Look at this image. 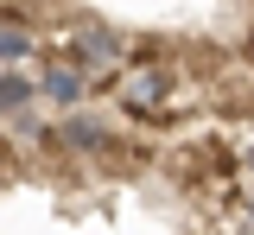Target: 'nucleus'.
Instances as JSON below:
<instances>
[{
  "label": "nucleus",
  "instance_id": "obj_8",
  "mask_svg": "<svg viewBox=\"0 0 254 235\" xmlns=\"http://www.w3.org/2000/svg\"><path fill=\"white\" fill-rule=\"evenodd\" d=\"M242 184H254V140L242 146Z\"/></svg>",
  "mask_w": 254,
  "mask_h": 235
},
{
  "label": "nucleus",
  "instance_id": "obj_5",
  "mask_svg": "<svg viewBox=\"0 0 254 235\" xmlns=\"http://www.w3.org/2000/svg\"><path fill=\"white\" fill-rule=\"evenodd\" d=\"M210 115L222 121H254V76H229L210 89Z\"/></svg>",
  "mask_w": 254,
  "mask_h": 235
},
{
  "label": "nucleus",
  "instance_id": "obj_3",
  "mask_svg": "<svg viewBox=\"0 0 254 235\" xmlns=\"http://www.w3.org/2000/svg\"><path fill=\"white\" fill-rule=\"evenodd\" d=\"M38 64H45V70H38V96L51 102V108H64V115H76V108H89V102L102 96L95 76H83L76 64H64V58H51V51H45Z\"/></svg>",
  "mask_w": 254,
  "mask_h": 235
},
{
  "label": "nucleus",
  "instance_id": "obj_9",
  "mask_svg": "<svg viewBox=\"0 0 254 235\" xmlns=\"http://www.w3.org/2000/svg\"><path fill=\"white\" fill-rule=\"evenodd\" d=\"M242 223L254 229V184H248V197H242Z\"/></svg>",
  "mask_w": 254,
  "mask_h": 235
},
{
  "label": "nucleus",
  "instance_id": "obj_4",
  "mask_svg": "<svg viewBox=\"0 0 254 235\" xmlns=\"http://www.w3.org/2000/svg\"><path fill=\"white\" fill-rule=\"evenodd\" d=\"M159 166V153H153V140L146 134H133V127H121V134L102 146V159H95V178H140V172H153Z\"/></svg>",
  "mask_w": 254,
  "mask_h": 235
},
{
  "label": "nucleus",
  "instance_id": "obj_1",
  "mask_svg": "<svg viewBox=\"0 0 254 235\" xmlns=\"http://www.w3.org/2000/svg\"><path fill=\"white\" fill-rule=\"evenodd\" d=\"M45 51L64 58V64H76L83 76H95V89H102V83H115V76L127 70V32L102 26V19H76V26H70L58 45H45Z\"/></svg>",
  "mask_w": 254,
  "mask_h": 235
},
{
  "label": "nucleus",
  "instance_id": "obj_6",
  "mask_svg": "<svg viewBox=\"0 0 254 235\" xmlns=\"http://www.w3.org/2000/svg\"><path fill=\"white\" fill-rule=\"evenodd\" d=\"M32 58H45V38L26 32V26H13V19H0V70H19Z\"/></svg>",
  "mask_w": 254,
  "mask_h": 235
},
{
  "label": "nucleus",
  "instance_id": "obj_2",
  "mask_svg": "<svg viewBox=\"0 0 254 235\" xmlns=\"http://www.w3.org/2000/svg\"><path fill=\"white\" fill-rule=\"evenodd\" d=\"M115 134H121V127H115V115H108V108H95V102L58 121V140H64V153H70V159H83V166H95V159H102V146H108Z\"/></svg>",
  "mask_w": 254,
  "mask_h": 235
},
{
  "label": "nucleus",
  "instance_id": "obj_7",
  "mask_svg": "<svg viewBox=\"0 0 254 235\" xmlns=\"http://www.w3.org/2000/svg\"><path fill=\"white\" fill-rule=\"evenodd\" d=\"M32 96H38V76H26V70H0V121L32 115Z\"/></svg>",
  "mask_w": 254,
  "mask_h": 235
}]
</instances>
